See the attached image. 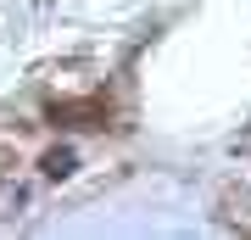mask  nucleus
<instances>
[{
    "mask_svg": "<svg viewBox=\"0 0 251 240\" xmlns=\"http://www.w3.org/2000/svg\"><path fill=\"white\" fill-rule=\"evenodd\" d=\"M45 123H50V129H106V123H112V101H106V95L50 101V107H45Z\"/></svg>",
    "mask_w": 251,
    "mask_h": 240,
    "instance_id": "1",
    "label": "nucleus"
},
{
    "mask_svg": "<svg viewBox=\"0 0 251 240\" xmlns=\"http://www.w3.org/2000/svg\"><path fill=\"white\" fill-rule=\"evenodd\" d=\"M39 168H45V179H67L73 168H78V157L62 145V151H45V162H39Z\"/></svg>",
    "mask_w": 251,
    "mask_h": 240,
    "instance_id": "2",
    "label": "nucleus"
}]
</instances>
